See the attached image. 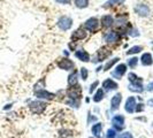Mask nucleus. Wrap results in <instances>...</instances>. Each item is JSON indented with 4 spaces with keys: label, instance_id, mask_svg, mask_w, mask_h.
Here are the masks:
<instances>
[{
    "label": "nucleus",
    "instance_id": "f257e3e1",
    "mask_svg": "<svg viewBox=\"0 0 153 138\" xmlns=\"http://www.w3.org/2000/svg\"><path fill=\"white\" fill-rule=\"evenodd\" d=\"M100 26V21L97 17H90L84 22V28L85 30L91 32V34H96L99 30Z\"/></svg>",
    "mask_w": 153,
    "mask_h": 138
},
{
    "label": "nucleus",
    "instance_id": "ddd939ff",
    "mask_svg": "<svg viewBox=\"0 0 153 138\" xmlns=\"http://www.w3.org/2000/svg\"><path fill=\"white\" fill-rule=\"evenodd\" d=\"M58 67L64 70H72L75 67V63L70 59H61L58 62Z\"/></svg>",
    "mask_w": 153,
    "mask_h": 138
},
{
    "label": "nucleus",
    "instance_id": "423d86ee",
    "mask_svg": "<svg viewBox=\"0 0 153 138\" xmlns=\"http://www.w3.org/2000/svg\"><path fill=\"white\" fill-rule=\"evenodd\" d=\"M126 73H127V65H126V63H120V65L116 66V68L113 70L112 75H113V77H115V78H117V79H121Z\"/></svg>",
    "mask_w": 153,
    "mask_h": 138
},
{
    "label": "nucleus",
    "instance_id": "dca6fc26",
    "mask_svg": "<svg viewBox=\"0 0 153 138\" xmlns=\"http://www.w3.org/2000/svg\"><path fill=\"white\" fill-rule=\"evenodd\" d=\"M68 85L69 86H76L78 85V71L75 69L70 73L68 76Z\"/></svg>",
    "mask_w": 153,
    "mask_h": 138
},
{
    "label": "nucleus",
    "instance_id": "bb28decb",
    "mask_svg": "<svg viewBox=\"0 0 153 138\" xmlns=\"http://www.w3.org/2000/svg\"><path fill=\"white\" fill-rule=\"evenodd\" d=\"M137 65H138V59H137L136 57H134V58H130V59L128 60V66H129L131 69H135Z\"/></svg>",
    "mask_w": 153,
    "mask_h": 138
},
{
    "label": "nucleus",
    "instance_id": "a19ab883",
    "mask_svg": "<svg viewBox=\"0 0 153 138\" xmlns=\"http://www.w3.org/2000/svg\"><path fill=\"white\" fill-rule=\"evenodd\" d=\"M152 124H153V123H152Z\"/></svg>",
    "mask_w": 153,
    "mask_h": 138
},
{
    "label": "nucleus",
    "instance_id": "f704fd0d",
    "mask_svg": "<svg viewBox=\"0 0 153 138\" xmlns=\"http://www.w3.org/2000/svg\"><path fill=\"white\" fill-rule=\"evenodd\" d=\"M142 110H144V105H143V104H138V105H136L135 112H142Z\"/></svg>",
    "mask_w": 153,
    "mask_h": 138
},
{
    "label": "nucleus",
    "instance_id": "9b49d317",
    "mask_svg": "<svg viewBox=\"0 0 153 138\" xmlns=\"http://www.w3.org/2000/svg\"><path fill=\"white\" fill-rule=\"evenodd\" d=\"M129 90L130 91H134V92H142L143 90H144V88H143V79H142V77H139L137 81H135V82H130V84H129Z\"/></svg>",
    "mask_w": 153,
    "mask_h": 138
},
{
    "label": "nucleus",
    "instance_id": "ea45409f",
    "mask_svg": "<svg viewBox=\"0 0 153 138\" xmlns=\"http://www.w3.org/2000/svg\"><path fill=\"white\" fill-rule=\"evenodd\" d=\"M152 45H153V42H152Z\"/></svg>",
    "mask_w": 153,
    "mask_h": 138
},
{
    "label": "nucleus",
    "instance_id": "5701e85b",
    "mask_svg": "<svg viewBox=\"0 0 153 138\" xmlns=\"http://www.w3.org/2000/svg\"><path fill=\"white\" fill-rule=\"evenodd\" d=\"M119 60H120V58H117V57H116V58H113V59H111V60H108V61L106 62V65L104 66V70H105V71L109 70V69H111V68H112L115 63H117V62H119Z\"/></svg>",
    "mask_w": 153,
    "mask_h": 138
},
{
    "label": "nucleus",
    "instance_id": "9d476101",
    "mask_svg": "<svg viewBox=\"0 0 153 138\" xmlns=\"http://www.w3.org/2000/svg\"><path fill=\"white\" fill-rule=\"evenodd\" d=\"M125 116L123 115H121V114H117L115 115L113 119H112V124L113 127L116 129V130H121L122 128H123L125 125Z\"/></svg>",
    "mask_w": 153,
    "mask_h": 138
},
{
    "label": "nucleus",
    "instance_id": "a211bd4d",
    "mask_svg": "<svg viewBox=\"0 0 153 138\" xmlns=\"http://www.w3.org/2000/svg\"><path fill=\"white\" fill-rule=\"evenodd\" d=\"M140 61H142V65L145 66V67L152 66L153 65V58H152L151 53H144L140 58Z\"/></svg>",
    "mask_w": 153,
    "mask_h": 138
},
{
    "label": "nucleus",
    "instance_id": "4c0bfd02",
    "mask_svg": "<svg viewBox=\"0 0 153 138\" xmlns=\"http://www.w3.org/2000/svg\"><path fill=\"white\" fill-rule=\"evenodd\" d=\"M147 105H148V106H151V107H153V98H152V99H150V100L147 101Z\"/></svg>",
    "mask_w": 153,
    "mask_h": 138
},
{
    "label": "nucleus",
    "instance_id": "a878e982",
    "mask_svg": "<svg viewBox=\"0 0 153 138\" xmlns=\"http://www.w3.org/2000/svg\"><path fill=\"white\" fill-rule=\"evenodd\" d=\"M45 88V81L42 78V79H39L36 84H35V88H34V92H36V91H39V90H43Z\"/></svg>",
    "mask_w": 153,
    "mask_h": 138
},
{
    "label": "nucleus",
    "instance_id": "58836bf2",
    "mask_svg": "<svg viewBox=\"0 0 153 138\" xmlns=\"http://www.w3.org/2000/svg\"><path fill=\"white\" fill-rule=\"evenodd\" d=\"M11 107H12V105H7V106H6V107H5V108H4V109H9V108H11Z\"/></svg>",
    "mask_w": 153,
    "mask_h": 138
},
{
    "label": "nucleus",
    "instance_id": "7c9ffc66",
    "mask_svg": "<svg viewBox=\"0 0 153 138\" xmlns=\"http://www.w3.org/2000/svg\"><path fill=\"white\" fill-rule=\"evenodd\" d=\"M98 85H99V81H96V82H93L92 84L90 85V89H89V92L90 93H92L97 88H98Z\"/></svg>",
    "mask_w": 153,
    "mask_h": 138
},
{
    "label": "nucleus",
    "instance_id": "393cba45",
    "mask_svg": "<svg viewBox=\"0 0 153 138\" xmlns=\"http://www.w3.org/2000/svg\"><path fill=\"white\" fill-rule=\"evenodd\" d=\"M142 51H143V46H140V45H135V46L130 47V48L127 51V54H129V55H131V54H137V53H139V52H142Z\"/></svg>",
    "mask_w": 153,
    "mask_h": 138
},
{
    "label": "nucleus",
    "instance_id": "1a4fd4ad",
    "mask_svg": "<svg viewBox=\"0 0 153 138\" xmlns=\"http://www.w3.org/2000/svg\"><path fill=\"white\" fill-rule=\"evenodd\" d=\"M136 105H137V100H136V97H129L127 100H126V104H125V109L126 112L128 113H134L135 112V108H136Z\"/></svg>",
    "mask_w": 153,
    "mask_h": 138
},
{
    "label": "nucleus",
    "instance_id": "39448f33",
    "mask_svg": "<svg viewBox=\"0 0 153 138\" xmlns=\"http://www.w3.org/2000/svg\"><path fill=\"white\" fill-rule=\"evenodd\" d=\"M112 54V51L109 50V48H107V47H100L99 50H98V52L96 53V60L97 61H99V62H101V61H104L105 59H107L109 55Z\"/></svg>",
    "mask_w": 153,
    "mask_h": 138
},
{
    "label": "nucleus",
    "instance_id": "473e14b6",
    "mask_svg": "<svg viewBox=\"0 0 153 138\" xmlns=\"http://www.w3.org/2000/svg\"><path fill=\"white\" fill-rule=\"evenodd\" d=\"M138 78H139V77H138L135 73H130V74L128 75V79H129L130 82H135V81H137Z\"/></svg>",
    "mask_w": 153,
    "mask_h": 138
},
{
    "label": "nucleus",
    "instance_id": "2f4dec72",
    "mask_svg": "<svg viewBox=\"0 0 153 138\" xmlns=\"http://www.w3.org/2000/svg\"><path fill=\"white\" fill-rule=\"evenodd\" d=\"M116 138H134L130 132H123V133H120L119 136H116Z\"/></svg>",
    "mask_w": 153,
    "mask_h": 138
},
{
    "label": "nucleus",
    "instance_id": "aec40b11",
    "mask_svg": "<svg viewBox=\"0 0 153 138\" xmlns=\"http://www.w3.org/2000/svg\"><path fill=\"white\" fill-rule=\"evenodd\" d=\"M101 131H103V124H101L100 122L96 123V124L92 127V129H91V132L93 133V136H95V137H98V138L100 137Z\"/></svg>",
    "mask_w": 153,
    "mask_h": 138
},
{
    "label": "nucleus",
    "instance_id": "f03ea898",
    "mask_svg": "<svg viewBox=\"0 0 153 138\" xmlns=\"http://www.w3.org/2000/svg\"><path fill=\"white\" fill-rule=\"evenodd\" d=\"M47 108V104L42 100H35L29 104V109L32 114H43V112Z\"/></svg>",
    "mask_w": 153,
    "mask_h": 138
},
{
    "label": "nucleus",
    "instance_id": "20e7f679",
    "mask_svg": "<svg viewBox=\"0 0 153 138\" xmlns=\"http://www.w3.org/2000/svg\"><path fill=\"white\" fill-rule=\"evenodd\" d=\"M134 11H135V13L137 15H139L142 17H147L150 15V13H151L150 7L147 5H145V4H138V5H136L135 8H134Z\"/></svg>",
    "mask_w": 153,
    "mask_h": 138
},
{
    "label": "nucleus",
    "instance_id": "c85d7f7f",
    "mask_svg": "<svg viewBox=\"0 0 153 138\" xmlns=\"http://www.w3.org/2000/svg\"><path fill=\"white\" fill-rule=\"evenodd\" d=\"M66 104L67 105H69V106H72V107H75V108H78L79 107V100H74V99H69V100H67L66 101Z\"/></svg>",
    "mask_w": 153,
    "mask_h": 138
},
{
    "label": "nucleus",
    "instance_id": "6e6552de",
    "mask_svg": "<svg viewBox=\"0 0 153 138\" xmlns=\"http://www.w3.org/2000/svg\"><path fill=\"white\" fill-rule=\"evenodd\" d=\"M86 37H87L86 30H84V29H82V28H79V29H77V30H75V31L73 32V35H72V40L76 43V42H79V40L85 39Z\"/></svg>",
    "mask_w": 153,
    "mask_h": 138
},
{
    "label": "nucleus",
    "instance_id": "cd10ccee",
    "mask_svg": "<svg viewBox=\"0 0 153 138\" xmlns=\"http://www.w3.org/2000/svg\"><path fill=\"white\" fill-rule=\"evenodd\" d=\"M79 74H81V77H82V79H83V81H86V79H87V76H89V70H87L85 67L81 68Z\"/></svg>",
    "mask_w": 153,
    "mask_h": 138
},
{
    "label": "nucleus",
    "instance_id": "e433bc0d",
    "mask_svg": "<svg viewBox=\"0 0 153 138\" xmlns=\"http://www.w3.org/2000/svg\"><path fill=\"white\" fill-rule=\"evenodd\" d=\"M96 120H97V118H96V116H90V118H87V123L90 124L92 121H96Z\"/></svg>",
    "mask_w": 153,
    "mask_h": 138
},
{
    "label": "nucleus",
    "instance_id": "c756f323",
    "mask_svg": "<svg viewBox=\"0 0 153 138\" xmlns=\"http://www.w3.org/2000/svg\"><path fill=\"white\" fill-rule=\"evenodd\" d=\"M116 137V131L114 129H108L106 132V138H115Z\"/></svg>",
    "mask_w": 153,
    "mask_h": 138
},
{
    "label": "nucleus",
    "instance_id": "2eb2a0df",
    "mask_svg": "<svg viewBox=\"0 0 153 138\" xmlns=\"http://www.w3.org/2000/svg\"><path fill=\"white\" fill-rule=\"evenodd\" d=\"M75 57L82 62H89L90 61V54L85 50H77L75 52Z\"/></svg>",
    "mask_w": 153,
    "mask_h": 138
},
{
    "label": "nucleus",
    "instance_id": "72a5a7b5",
    "mask_svg": "<svg viewBox=\"0 0 153 138\" xmlns=\"http://www.w3.org/2000/svg\"><path fill=\"white\" fill-rule=\"evenodd\" d=\"M58 4H61V5H69L72 3V0H55Z\"/></svg>",
    "mask_w": 153,
    "mask_h": 138
},
{
    "label": "nucleus",
    "instance_id": "412c9836",
    "mask_svg": "<svg viewBox=\"0 0 153 138\" xmlns=\"http://www.w3.org/2000/svg\"><path fill=\"white\" fill-rule=\"evenodd\" d=\"M126 0H108L107 3H105L104 8H111V7H115V6H121Z\"/></svg>",
    "mask_w": 153,
    "mask_h": 138
},
{
    "label": "nucleus",
    "instance_id": "4468645a",
    "mask_svg": "<svg viewBox=\"0 0 153 138\" xmlns=\"http://www.w3.org/2000/svg\"><path fill=\"white\" fill-rule=\"evenodd\" d=\"M35 94H36V97H37L38 99H44V100H52V99H54V97H55L54 93L48 92V91H46L45 89L39 90V91H36Z\"/></svg>",
    "mask_w": 153,
    "mask_h": 138
},
{
    "label": "nucleus",
    "instance_id": "f8f14e48",
    "mask_svg": "<svg viewBox=\"0 0 153 138\" xmlns=\"http://www.w3.org/2000/svg\"><path fill=\"white\" fill-rule=\"evenodd\" d=\"M103 88H104L105 91L109 92V91L116 90V89L119 88V84H117L115 81H113L112 78H107V79H105V81L103 82Z\"/></svg>",
    "mask_w": 153,
    "mask_h": 138
},
{
    "label": "nucleus",
    "instance_id": "f3484780",
    "mask_svg": "<svg viewBox=\"0 0 153 138\" xmlns=\"http://www.w3.org/2000/svg\"><path fill=\"white\" fill-rule=\"evenodd\" d=\"M121 101H122V94H121V93H116V94H114L113 98H112V100H111L112 109H113V110L117 109V108L120 107V105H121Z\"/></svg>",
    "mask_w": 153,
    "mask_h": 138
},
{
    "label": "nucleus",
    "instance_id": "6ab92c4d",
    "mask_svg": "<svg viewBox=\"0 0 153 138\" xmlns=\"http://www.w3.org/2000/svg\"><path fill=\"white\" fill-rule=\"evenodd\" d=\"M100 23L104 28H111L114 23V20H113V16L112 15H104L100 20Z\"/></svg>",
    "mask_w": 153,
    "mask_h": 138
},
{
    "label": "nucleus",
    "instance_id": "7ed1b4c3",
    "mask_svg": "<svg viewBox=\"0 0 153 138\" xmlns=\"http://www.w3.org/2000/svg\"><path fill=\"white\" fill-rule=\"evenodd\" d=\"M73 25V20L68 16H61L59 20H58V26H59V29L60 30H62V31H67L69 30L70 28Z\"/></svg>",
    "mask_w": 153,
    "mask_h": 138
},
{
    "label": "nucleus",
    "instance_id": "0eeeda50",
    "mask_svg": "<svg viewBox=\"0 0 153 138\" xmlns=\"http://www.w3.org/2000/svg\"><path fill=\"white\" fill-rule=\"evenodd\" d=\"M120 39V35L117 31H108L104 35V42L107 44H114Z\"/></svg>",
    "mask_w": 153,
    "mask_h": 138
},
{
    "label": "nucleus",
    "instance_id": "c9c22d12",
    "mask_svg": "<svg viewBox=\"0 0 153 138\" xmlns=\"http://www.w3.org/2000/svg\"><path fill=\"white\" fill-rule=\"evenodd\" d=\"M146 90H147V91H150V92H152V91H153V82H150V83H148L147 86H146Z\"/></svg>",
    "mask_w": 153,
    "mask_h": 138
},
{
    "label": "nucleus",
    "instance_id": "4be33fe9",
    "mask_svg": "<svg viewBox=\"0 0 153 138\" xmlns=\"http://www.w3.org/2000/svg\"><path fill=\"white\" fill-rule=\"evenodd\" d=\"M104 97H105L104 90H103V89H98V90L96 91L95 96H93V101H95V102H100V101L104 99Z\"/></svg>",
    "mask_w": 153,
    "mask_h": 138
},
{
    "label": "nucleus",
    "instance_id": "b1692460",
    "mask_svg": "<svg viewBox=\"0 0 153 138\" xmlns=\"http://www.w3.org/2000/svg\"><path fill=\"white\" fill-rule=\"evenodd\" d=\"M74 1H75V5L77 8L83 9V8H86L89 6L90 0H74Z\"/></svg>",
    "mask_w": 153,
    "mask_h": 138
}]
</instances>
